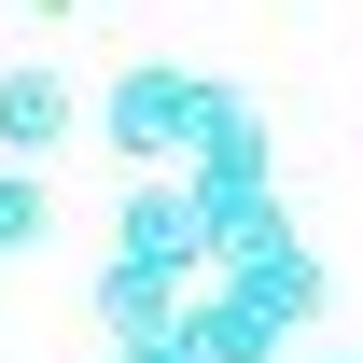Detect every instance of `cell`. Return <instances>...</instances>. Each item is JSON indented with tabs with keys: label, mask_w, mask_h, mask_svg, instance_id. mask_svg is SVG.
<instances>
[{
	"label": "cell",
	"mask_w": 363,
	"mask_h": 363,
	"mask_svg": "<svg viewBox=\"0 0 363 363\" xmlns=\"http://www.w3.org/2000/svg\"><path fill=\"white\" fill-rule=\"evenodd\" d=\"M70 126H84L70 70H56V56H14V70H0V168H43Z\"/></svg>",
	"instance_id": "277c9868"
},
{
	"label": "cell",
	"mask_w": 363,
	"mask_h": 363,
	"mask_svg": "<svg viewBox=\"0 0 363 363\" xmlns=\"http://www.w3.org/2000/svg\"><path fill=\"white\" fill-rule=\"evenodd\" d=\"M182 182H196L210 210H224V196H266V182H279V140H266V112H252L238 84H210V140H196V168H182Z\"/></svg>",
	"instance_id": "3957f363"
},
{
	"label": "cell",
	"mask_w": 363,
	"mask_h": 363,
	"mask_svg": "<svg viewBox=\"0 0 363 363\" xmlns=\"http://www.w3.org/2000/svg\"><path fill=\"white\" fill-rule=\"evenodd\" d=\"M56 238V182L43 168H0V252H43Z\"/></svg>",
	"instance_id": "52a82bcc"
},
{
	"label": "cell",
	"mask_w": 363,
	"mask_h": 363,
	"mask_svg": "<svg viewBox=\"0 0 363 363\" xmlns=\"http://www.w3.org/2000/svg\"><path fill=\"white\" fill-rule=\"evenodd\" d=\"M182 350H196V363H308V350H294V321H279L266 294H252V279H210V294H196V335H182Z\"/></svg>",
	"instance_id": "5b68a950"
},
{
	"label": "cell",
	"mask_w": 363,
	"mask_h": 363,
	"mask_svg": "<svg viewBox=\"0 0 363 363\" xmlns=\"http://www.w3.org/2000/svg\"><path fill=\"white\" fill-rule=\"evenodd\" d=\"M238 279H252V294H266V308L294 321V335H308V321H321V294H335V279H321V252H308V238H294V252H266V266H238Z\"/></svg>",
	"instance_id": "8992f818"
},
{
	"label": "cell",
	"mask_w": 363,
	"mask_h": 363,
	"mask_svg": "<svg viewBox=\"0 0 363 363\" xmlns=\"http://www.w3.org/2000/svg\"><path fill=\"white\" fill-rule=\"evenodd\" d=\"M112 266H154V279H196V266H210V210H196V182H126V210H112Z\"/></svg>",
	"instance_id": "7a4b0ae2"
},
{
	"label": "cell",
	"mask_w": 363,
	"mask_h": 363,
	"mask_svg": "<svg viewBox=\"0 0 363 363\" xmlns=\"http://www.w3.org/2000/svg\"><path fill=\"white\" fill-rule=\"evenodd\" d=\"M210 84H224V70H168V56H126V70L98 84V140H112L140 182H182V168H196V140H210Z\"/></svg>",
	"instance_id": "6da1fadb"
},
{
	"label": "cell",
	"mask_w": 363,
	"mask_h": 363,
	"mask_svg": "<svg viewBox=\"0 0 363 363\" xmlns=\"http://www.w3.org/2000/svg\"><path fill=\"white\" fill-rule=\"evenodd\" d=\"M308 363H363V350H308Z\"/></svg>",
	"instance_id": "9c48e42d"
},
{
	"label": "cell",
	"mask_w": 363,
	"mask_h": 363,
	"mask_svg": "<svg viewBox=\"0 0 363 363\" xmlns=\"http://www.w3.org/2000/svg\"><path fill=\"white\" fill-rule=\"evenodd\" d=\"M126 363H196V350H126Z\"/></svg>",
	"instance_id": "ba28073f"
}]
</instances>
